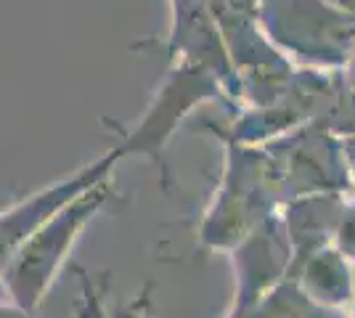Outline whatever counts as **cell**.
<instances>
[{
  "instance_id": "1",
  "label": "cell",
  "mask_w": 355,
  "mask_h": 318,
  "mask_svg": "<svg viewBox=\"0 0 355 318\" xmlns=\"http://www.w3.org/2000/svg\"><path fill=\"white\" fill-rule=\"evenodd\" d=\"M104 202L106 178H98L93 186L83 188L77 197H72L64 207L53 212L3 268L0 279L6 284L8 300L24 316L40 308L43 297L64 271L77 236L90 223V218L101 210Z\"/></svg>"
},
{
  "instance_id": "2",
  "label": "cell",
  "mask_w": 355,
  "mask_h": 318,
  "mask_svg": "<svg viewBox=\"0 0 355 318\" xmlns=\"http://www.w3.org/2000/svg\"><path fill=\"white\" fill-rule=\"evenodd\" d=\"M106 167H109L106 159L80 167L72 175H64L56 183L43 186V188L32 191L30 197L19 199L14 204H8L6 210H0V273L19 252V247L27 242L53 212L64 207L72 197H77L83 188L104 178Z\"/></svg>"
},
{
  "instance_id": "3",
  "label": "cell",
  "mask_w": 355,
  "mask_h": 318,
  "mask_svg": "<svg viewBox=\"0 0 355 318\" xmlns=\"http://www.w3.org/2000/svg\"><path fill=\"white\" fill-rule=\"evenodd\" d=\"M0 316H24V313H21L16 305H11V303L3 305V303H0Z\"/></svg>"
}]
</instances>
